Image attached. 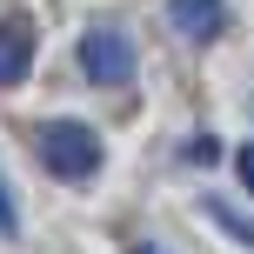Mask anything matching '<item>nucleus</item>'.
Listing matches in <instances>:
<instances>
[{
  "mask_svg": "<svg viewBox=\"0 0 254 254\" xmlns=\"http://www.w3.org/2000/svg\"><path fill=\"white\" fill-rule=\"evenodd\" d=\"M34 154H40V167L61 174V181L101 174V134L80 127V121H40V127H34Z\"/></svg>",
  "mask_w": 254,
  "mask_h": 254,
  "instance_id": "f257e3e1",
  "label": "nucleus"
},
{
  "mask_svg": "<svg viewBox=\"0 0 254 254\" xmlns=\"http://www.w3.org/2000/svg\"><path fill=\"white\" fill-rule=\"evenodd\" d=\"M80 74L94 87H127L134 80V40L121 27H87L80 34Z\"/></svg>",
  "mask_w": 254,
  "mask_h": 254,
  "instance_id": "f03ea898",
  "label": "nucleus"
},
{
  "mask_svg": "<svg viewBox=\"0 0 254 254\" xmlns=\"http://www.w3.org/2000/svg\"><path fill=\"white\" fill-rule=\"evenodd\" d=\"M27 67H34V27L20 13H7L0 20V87H20Z\"/></svg>",
  "mask_w": 254,
  "mask_h": 254,
  "instance_id": "7ed1b4c3",
  "label": "nucleus"
},
{
  "mask_svg": "<svg viewBox=\"0 0 254 254\" xmlns=\"http://www.w3.org/2000/svg\"><path fill=\"white\" fill-rule=\"evenodd\" d=\"M167 20H174L188 40H214L221 20H228V7H221V0H167Z\"/></svg>",
  "mask_w": 254,
  "mask_h": 254,
  "instance_id": "20e7f679",
  "label": "nucleus"
},
{
  "mask_svg": "<svg viewBox=\"0 0 254 254\" xmlns=\"http://www.w3.org/2000/svg\"><path fill=\"white\" fill-rule=\"evenodd\" d=\"M13 234H20V207H13L7 181H0V241H13Z\"/></svg>",
  "mask_w": 254,
  "mask_h": 254,
  "instance_id": "39448f33",
  "label": "nucleus"
},
{
  "mask_svg": "<svg viewBox=\"0 0 254 254\" xmlns=\"http://www.w3.org/2000/svg\"><path fill=\"white\" fill-rule=\"evenodd\" d=\"M234 167H241V181H248V194H254V147H241V154H234Z\"/></svg>",
  "mask_w": 254,
  "mask_h": 254,
  "instance_id": "423d86ee",
  "label": "nucleus"
},
{
  "mask_svg": "<svg viewBox=\"0 0 254 254\" xmlns=\"http://www.w3.org/2000/svg\"><path fill=\"white\" fill-rule=\"evenodd\" d=\"M134 254H161V248H134Z\"/></svg>",
  "mask_w": 254,
  "mask_h": 254,
  "instance_id": "0eeeda50",
  "label": "nucleus"
}]
</instances>
